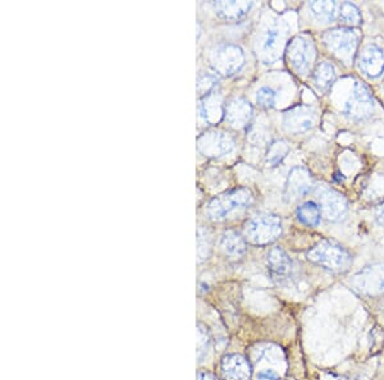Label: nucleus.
<instances>
[{
	"label": "nucleus",
	"instance_id": "1",
	"mask_svg": "<svg viewBox=\"0 0 384 380\" xmlns=\"http://www.w3.org/2000/svg\"><path fill=\"white\" fill-rule=\"evenodd\" d=\"M306 257L317 266L333 273L347 271L352 265L351 253L342 246L328 239L313 246L306 253Z\"/></svg>",
	"mask_w": 384,
	"mask_h": 380
},
{
	"label": "nucleus",
	"instance_id": "2",
	"mask_svg": "<svg viewBox=\"0 0 384 380\" xmlns=\"http://www.w3.org/2000/svg\"><path fill=\"white\" fill-rule=\"evenodd\" d=\"M323 42L335 58L350 64L358 51L359 35L350 27H337L323 35Z\"/></svg>",
	"mask_w": 384,
	"mask_h": 380
},
{
	"label": "nucleus",
	"instance_id": "3",
	"mask_svg": "<svg viewBox=\"0 0 384 380\" xmlns=\"http://www.w3.org/2000/svg\"><path fill=\"white\" fill-rule=\"evenodd\" d=\"M245 235L252 245H269L282 235L281 218L273 214L256 215L246 224Z\"/></svg>",
	"mask_w": 384,
	"mask_h": 380
},
{
	"label": "nucleus",
	"instance_id": "4",
	"mask_svg": "<svg viewBox=\"0 0 384 380\" xmlns=\"http://www.w3.org/2000/svg\"><path fill=\"white\" fill-rule=\"evenodd\" d=\"M251 203L252 194L249 188H236L211 200L207 208V215L211 220L225 219L231 211L247 208Z\"/></svg>",
	"mask_w": 384,
	"mask_h": 380
},
{
	"label": "nucleus",
	"instance_id": "5",
	"mask_svg": "<svg viewBox=\"0 0 384 380\" xmlns=\"http://www.w3.org/2000/svg\"><path fill=\"white\" fill-rule=\"evenodd\" d=\"M315 45L308 36H296L287 45L286 58L297 75L308 73L315 60Z\"/></svg>",
	"mask_w": 384,
	"mask_h": 380
},
{
	"label": "nucleus",
	"instance_id": "6",
	"mask_svg": "<svg viewBox=\"0 0 384 380\" xmlns=\"http://www.w3.org/2000/svg\"><path fill=\"white\" fill-rule=\"evenodd\" d=\"M374 98L370 93L369 87L363 82H355L352 86L350 96L344 102L343 111L349 118L360 122L369 118L374 111Z\"/></svg>",
	"mask_w": 384,
	"mask_h": 380
},
{
	"label": "nucleus",
	"instance_id": "7",
	"mask_svg": "<svg viewBox=\"0 0 384 380\" xmlns=\"http://www.w3.org/2000/svg\"><path fill=\"white\" fill-rule=\"evenodd\" d=\"M351 286L361 295L379 296L384 293V264H372L358 271Z\"/></svg>",
	"mask_w": 384,
	"mask_h": 380
},
{
	"label": "nucleus",
	"instance_id": "8",
	"mask_svg": "<svg viewBox=\"0 0 384 380\" xmlns=\"http://www.w3.org/2000/svg\"><path fill=\"white\" fill-rule=\"evenodd\" d=\"M317 196L322 215L329 221H340L346 217L349 211V203L342 194L337 192L331 187L319 186Z\"/></svg>",
	"mask_w": 384,
	"mask_h": 380
},
{
	"label": "nucleus",
	"instance_id": "9",
	"mask_svg": "<svg viewBox=\"0 0 384 380\" xmlns=\"http://www.w3.org/2000/svg\"><path fill=\"white\" fill-rule=\"evenodd\" d=\"M211 62H213V67L216 68L218 72L226 76H231L241 69L245 58H243V51L238 46L222 45L213 53Z\"/></svg>",
	"mask_w": 384,
	"mask_h": 380
},
{
	"label": "nucleus",
	"instance_id": "10",
	"mask_svg": "<svg viewBox=\"0 0 384 380\" xmlns=\"http://www.w3.org/2000/svg\"><path fill=\"white\" fill-rule=\"evenodd\" d=\"M313 187L314 181L309 170L304 167H295L291 169L287 178L284 199L287 203H293L305 197L313 190Z\"/></svg>",
	"mask_w": 384,
	"mask_h": 380
},
{
	"label": "nucleus",
	"instance_id": "11",
	"mask_svg": "<svg viewBox=\"0 0 384 380\" xmlns=\"http://www.w3.org/2000/svg\"><path fill=\"white\" fill-rule=\"evenodd\" d=\"M284 128L291 134H302L315 125V111L306 105H299L284 114Z\"/></svg>",
	"mask_w": 384,
	"mask_h": 380
},
{
	"label": "nucleus",
	"instance_id": "12",
	"mask_svg": "<svg viewBox=\"0 0 384 380\" xmlns=\"http://www.w3.org/2000/svg\"><path fill=\"white\" fill-rule=\"evenodd\" d=\"M268 268L272 278L278 283H283L293 278L295 271L293 259L281 247H274L268 253Z\"/></svg>",
	"mask_w": 384,
	"mask_h": 380
},
{
	"label": "nucleus",
	"instance_id": "13",
	"mask_svg": "<svg viewBox=\"0 0 384 380\" xmlns=\"http://www.w3.org/2000/svg\"><path fill=\"white\" fill-rule=\"evenodd\" d=\"M359 68L367 76L376 78L384 72V53L376 44L363 48L359 55Z\"/></svg>",
	"mask_w": 384,
	"mask_h": 380
},
{
	"label": "nucleus",
	"instance_id": "14",
	"mask_svg": "<svg viewBox=\"0 0 384 380\" xmlns=\"http://www.w3.org/2000/svg\"><path fill=\"white\" fill-rule=\"evenodd\" d=\"M226 380H250V363L241 355H228L222 360Z\"/></svg>",
	"mask_w": 384,
	"mask_h": 380
},
{
	"label": "nucleus",
	"instance_id": "15",
	"mask_svg": "<svg viewBox=\"0 0 384 380\" xmlns=\"http://www.w3.org/2000/svg\"><path fill=\"white\" fill-rule=\"evenodd\" d=\"M208 135V134H207ZM201 150L207 147L205 152L211 156H222L232 152L234 147V140L231 136L223 132H211L205 136V143H200Z\"/></svg>",
	"mask_w": 384,
	"mask_h": 380
},
{
	"label": "nucleus",
	"instance_id": "16",
	"mask_svg": "<svg viewBox=\"0 0 384 380\" xmlns=\"http://www.w3.org/2000/svg\"><path fill=\"white\" fill-rule=\"evenodd\" d=\"M252 116L250 104L243 99H234L227 105V120L237 128L247 126Z\"/></svg>",
	"mask_w": 384,
	"mask_h": 380
},
{
	"label": "nucleus",
	"instance_id": "17",
	"mask_svg": "<svg viewBox=\"0 0 384 380\" xmlns=\"http://www.w3.org/2000/svg\"><path fill=\"white\" fill-rule=\"evenodd\" d=\"M220 246L223 248V251L232 256V257H241L243 253H246V241L243 237L240 236L237 232L234 230H228L226 232L222 241Z\"/></svg>",
	"mask_w": 384,
	"mask_h": 380
},
{
	"label": "nucleus",
	"instance_id": "18",
	"mask_svg": "<svg viewBox=\"0 0 384 380\" xmlns=\"http://www.w3.org/2000/svg\"><path fill=\"white\" fill-rule=\"evenodd\" d=\"M313 81L319 90L326 91L335 81V69L328 62L319 63L313 72Z\"/></svg>",
	"mask_w": 384,
	"mask_h": 380
},
{
	"label": "nucleus",
	"instance_id": "19",
	"mask_svg": "<svg viewBox=\"0 0 384 380\" xmlns=\"http://www.w3.org/2000/svg\"><path fill=\"white\" fill-rule=\"evenodd\" d=\"M309 8L311 15L317 18V21L328 24L333 22L338 16L340 6H337V3L334 1H311Z\"/></svg>",
	"mask_w": 384,
	"mask_h": 380
},
{
	"label": "nucleus",
	"instance_id": "20",
	"mask_svg": "<svg viewBox=\"0 0 384 380\" xmlns=\"http://www.w3.org/2000/svg\"><path fill=\"white\" fill-rule=\"evenodd\" d=\"M296 217L302 224L308 227H317L322 219V211L317 203L309 201L301 205L296 211Z\"/></svg>",
	"mask_w": 384,
	"mask_h": 380
},
{
	"label": "nucleus",
	"instance_id": "21",
	"mask_svg": "<svg viewBox=\"0 0 384 380\" xmlns=\"http://www.w3.org/2000/svg\"><path fill=\"white\" fill-rule=\"evenodd\" d=\"M251 8V3H238V1H231V3H218L217 10L222 17L226 19H240L243 17Z\"/></svg>",
	"mask_w": 384,
	"mask_h": 380
},
{
	"label": "nucleus",
	"instance_id": "22",
	"mask_svg": "<svg viewBox=\"0 0 384 380\" xmlns=\"http://www.w3.org/2000/svg\"><path fill=\"white\" fill-rule=\"evenodd\" d=\"M338 18L344 27H358L363 22L360 9L352 3H342L338 8Z\"/></svg>",
	"mask_w": 384,
	"mask_h": 380
},
{
	"label": "nucleus",
	"instance_id": "23",
	"mask_svg": "<svg viewBox=\"0 0 384 380\" xmlns=\"http://www.w3.org/2000/svg\"><path fill=\"white\" fill-rule=\"evenodd\" d=\"M279 42H281V35L276 28H269L263 36L260 49L264 55L269 57V60H276V53L279 49Z\"/></svg>",
	"mask_w": 384,
	"mask_h": 380
},
{
	"label": "nucleus",
	"instance_id": "24",
	"mask_svg": "<svg viewBox=\"0 0 384 380\" xmlns=\"http://www.w3.org/2000/svg\"><path fill=\"white\" fill-rule=\"evenodd\" d=\"M288 152H290V146L283 140H279V141L273 143V144L270 145L269 150H268V165L269 167H276L281 161H283Z\"/></svg>",
	"mask_w": 384,
	"mask_h": 380
},
{
	"label": "nucleus",
	"instance_id": "25",
	"mask_svg": "<svg viewBox=\"0 0 384 380\" xmlns=\"http://www.w3.org/2000/svg\"><path fill=\"white\" fill-rule=\"evenodd\" d=\"M277 93L270 87H261L256 93V102L261 108H272L276 104Z\"/></svg>",
	"mask_w": 384,
	"mask_h": 380
},
{
	"label": "nucleus",
	"instance_id": "26",
	"mask_svg": "<svg viewBox=\"0 0 384 380\" xmlns=\"http://www.w3.org/2000/svg\"><path fill=\"white\" fill-rule=\"evenodd\" d=\"M209 334H208V330H205V328L202 325H199V342H198V351H199V356L202 355V352H205L209 347Z\"/></svg>",
	"mask_w": 384,
	"mask_h": 380
},
{
	"label": "nucleus",
	"instance_id": "27",
	"mask_svg": "<svg viewBox=\"0 0 384 380\" xmlns=\"http://www.w3.org/2000/svg\"><path fill=\"white\" fill-rule=\"evenodd\" d=\"M258 380H279V372H277L276 369H263L259 370L256 375Z\"/></svg>",
	"mask_w": 384,
	"mask_h": 380
},
{
	"label": "nucleus",
	"instance_id": "28",
	"mask_svg": "<svg viewBox=\"0 0 384 380\" xmlns=\"http://www.w3.org/2000/svg\"><path fill=\"white\" fill-rule=\"evenodd\" d=\"M376 219L379 226L384 227V203L379 205L376 210Z\"/></svg>",
	"mask_w": 384,
	"mask_h": 380
},
{
	"label": "nucleus",
	"instance_id": "29",
	"mask_svg": "<svg viewBox=\"0 0 384 380\" xmlns=\"http://www.w3.org/2000/svg\"><path fill=\"white\" fill-rule=\"evenodd\" d=\"M199 380H219L217 377H214L213 374L210 372H199V377H198Z\"/></svg>",
	"mask_w": 384,
	"mask_h": 380
}]
</instances>
